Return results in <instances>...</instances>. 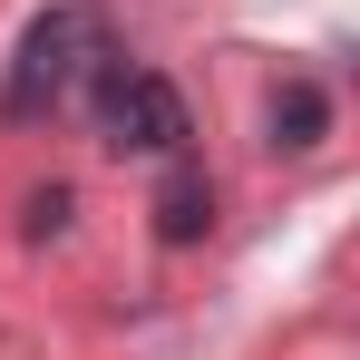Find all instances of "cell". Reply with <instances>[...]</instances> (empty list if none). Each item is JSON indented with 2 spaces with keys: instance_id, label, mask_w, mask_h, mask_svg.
<instances>
[{
  "instance_id": "cell-1",
  "label": "cell",
  "mask_w": 360,
  "mask_h": 360,
  "mask_svg": "<svg viewBox=\"0 0 360 360\" xmlns=\"http://www.w3.org/2000/svg\"><path fill=\"white\" fill-rule=\"evenodd\" d=\"M98 59H108V20H98L88 0H59L49 20H30L0 108H10V117H49V108H68V98L88 88V68H98Z\"/></svg>"
},
{
  "instance_id": "cell-2",
  "label": "cell",
  "mask_w": 360,
  "mask_h": 360,
  "mask_svg": "<svg viewBox=\"0 0 360 360\" xmlns=\"http://www.w3.org/2000/svg\"><path fill=\"white\" fill-rule=\"evenodd\" d=\"M88 98H98V127H108V146H156V156H176L185 146V98L156 78V68H127L117 49L88 68Z\"/></svg>"
},
{
  "instance_id": "cell-3",
  "label": "cell",
  "mask_w": 360,
  "mask_h": 360,
  "mask_svg": "<svg viewBox=\"0 0 360 360\" xmlns=\"http://www.w3.org/2000/svg\"><path fill=\"white\" fill-rule=\"evenodd\" d=\"M205 224H214V185H205V176H166V195H156V234H166V243H195Z\"/></svg>"
},
{
  "instance_id": "cell-4",
  "label": "cell",
  "mask_w": 360,
  "mask_h": 360,
  "mask_svg": "<svg viewBox=\"0 0 360 360\" xmlns=\"http://www.w3.org/2000/svg\"><path fill=\"white\" fill-rule=\"evenodd\" d=\"M311 136H321V88L292 78V88L273 98V146H311Z\"/></svg>"
},
{
  "instance_id": "cell-5",
  "label": "cell",
  "mask_w": 360,
  "mask_h": 360,
  "mask_svg": "<svg viewBox=\"0 0 360 360\" xmlns=\"http://www.w3.org/2000/svg\"><path fill=\"white\" fill-rule=\"evenodd\" d=\"M59 224H68V195H59V185H49V195H30V234H59Z\"/></svg>"
}]
</instances>
